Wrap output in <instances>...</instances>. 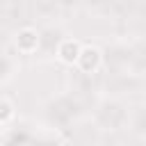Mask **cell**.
I'll use <instances>...</instances> for the list:
<instances>
[{"label":"cell","instance_id":"6da1fadb","mask_svg":"<svg viewBox=\"0 0 146 146\" xmlns=\"http://www.w3.org/2000/svg\"><path fill=\"white\" fill-rule=\"evenodd\" d=\"M100 64H103V52H100L96 46H82L75 66H78L82 73H96V71L100 68Z\"/></svg>","mask_w":146,"mask_h":146},{"label":"cell","instance_id":"7a4b0ae2","mask_svg":"<svg viewBox=\"0 0 146 146\" xmlns=\"http://www.w3.org/2000/svg\"><path fill=\"white\" fill-rule=\"evenodd\" d=\"M14 46H16V50L23 52V55L36 52V48H39V32H36L34 27H21V30L16 32Z\"/></svg>","mask_w":146,"mask_h":146},{"label":"cell","instance_id":"3957f363","mask_svg":"<svg viewBox=\"0 0 146 146\" xmlns=\"http://www.w3.org/2000/svg\"><path fill=\"white\" fill-rule=\"evenodd\" d=\"M80 50H82V43L78 39H64L57 46V59L62 64H66V66H75Z\"/></svg>","mask_w":146,"mask_h":146},{"label":"cell","instance_id":"277c9868","mask_svg":"<svg viewBox=\"0 0 146 146\" xmlns=\"http://www.w3.org/2000/svg\"><path fill=\"white\" fill-rule=\"evenodd\" d=\"M14 114H16L14 103H11V100H7V98H0V125L9 123V121L14 119Z\"/></svg>","mask_w":146,"mask_h":146}]
</instances>
